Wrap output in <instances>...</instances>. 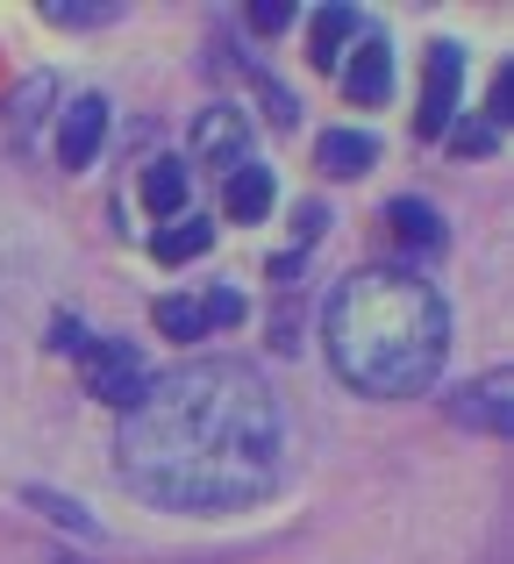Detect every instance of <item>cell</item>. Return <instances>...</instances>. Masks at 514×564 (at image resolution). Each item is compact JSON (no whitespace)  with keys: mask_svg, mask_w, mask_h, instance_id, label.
<instances>
[{"mask_svg":"<svg viewBox=\"0 0 514 564\" xmlns=\"http://www.w3.org/2000/svg\"><path fill=\"white\" fill-rule=\"evenodd\" d=\"M114 465L143 500L179 514L251 508L286 471V414L243 358H186L122 408Z\"/></svg>","mask_w":514,"mask_h":564,"instance_id":"obj_1","label":"cell"},{"mask_svg":"<svg viewBox=\"0 0 514 564\" xmlns=\"http://www.w3.org/2000/svg\"><path fill=\"white\" fill-rule=\"evenodd\" d=\"M321 336H329V365L343 386L372 400H407L429 393L450 358V301L422 272L364 264L329 293Z\"/></svg>","mask_w":514,"mask_h":564,"instance_id":"obj_2","label":"cell"},{"mask_svg":"<svg viewBox=\"0 0 514 564\" xmlns=\"http://www.w3.org/2000/svg\"><path fill=\"white\" fill-rule=\"evenodd\" d=\"M79 379H86V393L94 400H108V408H136L143 400V386H151V365L136 358L129 344H114V336H86L79 350Z\"/></svg>","mask_w":514,"mask_h":564,"instance_id":"obj_3","label":"cell"},{"mask_svg":"<svg viewBox=\"0 0 514 564\" xmlns=\"http://www.w3.org/2000/svg\"><path fill=\"white\" fill-rule=\"evenodd\" d=\"M458 100H464V43L436 36V43H429V65H422V108H415V137H422V143L450 137V122H458Z\"/></svg>","mask_w":514,"mask_h":564,"instance_id":"obj_4","label":"cell"},{"mask_svg":"<svg viewBox=\"0 0 514 564\" xmlns=\"http://www.w3.org/2000/svg\"><path fill=\"white\" fill-rule=\"evenodd\" d=\"M243 315H251V307H243V293H229V286L200 293V301H179V293H172V301L151 307V322H157L165 336H179V344H194V336H215V329H237Z\"/></svg>","mask_w":514,"mask_h":564,"instance_id":"obj_5","label":"cell"},{"mask_svg":"<svg viewBox=\"0 0 514 564\" xmlns=\"http://www.w3.org/2000/svg\"><path fill=\"white\" fill-rule=\"evenodd\" d=\"M194 158L208 172H237V165H251V122H243V108H229V100H215V108H200V122H194Z\"/></svg>","mask_w":514,"mask_h":564,"instance_id":"obj_6","label":"cell"},{"mask_svg":"<svg viewBox=\"0 0 514 564\" xmlns=\"http://www.w3.org/2000/svg\"><path fill=\"white\" fill-rule=\"evenodd\" d=\"M336 79H343V94L358 100V108H379V100H393V43L364 29V36L350 43V57L336 65Z\"/></svg>","mask_w":514,"mask_h":564,"instance_id":"obj_7","label":"cell"},{"mask_svg":"<svg viewBox=\"0 0 514 564\" xmlns=\"http://www.w3.org/2000/svg\"><path fill=\"white\" fill-rule=\"evenodd\" d=\"M450 422L486 429V436H507V429H514V379L507 372H479L472 386H458V393H450Z\"/></svg>","mask_w":514,"mask_h":564,"instance_id":"obj_8","label":"cell"},{"mask_svg":"<svg viewBox=\"0 0 514 564\" xmlns=\"http://www.w3.org/2000/svg\"><path fill=\"white\" fill-rule=\"evenodd\" d=\"M108 94H79L65 108V122H57V165L65 172H86L94 165V151H100V137H108Z\"/></svg>","mask_w":514,"mask_h":564,"instance_id":"obj_9","label":"cell"},{"mask_svg":"<svg viewBox=\"0 0 514 564\" xmlns=\"http://www.w3.org/2000/svg\"><path fill=\"white\" fill-rule=\"evenodd\" d=\"M358 36H364L358 8H315V22H307V57H315V72H336Z\"/></svg>","mask_w":514,"mask_h":564,"instance_id":"obj_10","label":"cell"},{"mask_svg":"<svg viewBox=\"0 0 514 564\" xmlns=\"http://www.w3.org/2000/svg\"><path fill=\"white\" fill-rule=\"evenodd\" d=\"M264 207H272V165H237L222 180V215L229 221H264Z\"/></svg>","mask_w":514,"mask_h":564,"instance_id":"obj_11","label":"cell"},{"mask_svg":"<svg viewBox=\"0 0 514 564\" xmlns=\"http://www.w3.org/2000/svg\"><path fill=\"white\" fill-rule=\"evenodd\" d=\"M379 143L364 137V129H329V137L315 143V165L329 172V180H358V172H372Z\"/></svg>","mask_w":514,"mask_h":564,"instance_id":"obj_12","label":"cell"},{"mask_svg":"<svg viewBox=\"0 0 514 564\" xmlns=\"http://www.w3.org/2000/svg\"><path fill=\"white\" fill-rule=\"evenodd\" d=\"M386 221H393V236H401L407 250H436V243H444V215H436L429 200H415V193L386 200Z\"/></svg>","mask_w":514,"mask_h":564,"instance_id":"obj_13","label":"cell"},{"mask_svg":"<svg viewBox=\"0 0 514 564\" xmlns=\"http://www.w3.org/2000/svg\"><path fill=\"white\" fill-rule=\"evenodd\" d=\"M143 207H151L157 221L186 207V165L179 158H151V165H143Z\"/></svg>","mask_w":514,"mask_h":564,"instance_id":"obj_14","label":"cell"},{"mask_svg":"<svg viewBox=\"0 0 514 564\" xmlns=\"http://www.w3.org/2000/svg\"><path fill=\"white\" fill-rule=\"evenodd\" d=\"M43 100H57V79H51V72H36V79H22V86L8 94V129H14V143H22V151L36 143V115H43Z\"/></svg>","mask_w":514,"mask_h":564,"instance_id":"obj_15","label":"cell"},{"mask_svg":"<svg viewBox=\"0 0 514 564\" xmlns=\"http://www.w3.org/2000/svg\"><path fill=\"white\" fill-rule=\"evenodd\" d=\"M215 243V221H179V229H157L151 236V250L165 264H186V258H200V250Z\"/></svg>","mask_w":514,"mask_h":564,"instance_id":"obj_16","label":"cell"},{"mask_svg":"<svg viewBox=\"0 0 514 564\" xmlns=\"http://www.w3.org/2000/svg\"><path fill=\"white\" fill-rule=\"evenodd\" d=\"M29 500H36L43 514H57L65 529H79V536H94V514H79V500H65V494H43V486H29Z\"/></svg>","mask_w":514,"mask_h":564,"instance_id":"obj_17","label":"cell"},{"mask_svg":"<svg viewBox=\"0 0 514 564\" xmlns=\"http://www.w3.org/2000/svg\"><path fill=\"white\" fill-rule=\"evenodd\" d=\"M43 22H57V29H100V22H114V8H65V0H51Z\"/></svg>","mask_w":514,"mask_h":564,"instance_id":"obj_18","label":"cell"},{"mask_svg":"<svg viewBox=\"0 0 514 564\" xmlns=\"http://www.w3.org/2000/svg\"><path fill=\"white\" fill-rule=\"evenodd\" d=\"M507 115H514V65H501V79H493V108H486V129H493V137L507 129Z\"/></svg>","mask_w":514,"mask_h":564,"instance_id":"obj_19","label":"cell"},{"mask_svg":"<svg viewBox=\"0 0 514 564\" xmlns=\"http://www.w3.org/2000/svg\"><path fill=\"white\" fill-rule=\"evenodd\" d=\"M286 22H293V0H258V8H251V29H258V36H278Z\"/></svg>","mask_w":514,"mask_h":564,"instance_id":"obj_20","label":"cell"},{"mask_svg":"<svg viewBox=\"0 0 514 564\" xmlns=\"http://www.w3.org/2000/svg\"><path fill=\"white\" fill-rule=\"evenodd\" d=\"M458 151L486 158V151H493V129H486V122H479V129H458Z\"/></svg>","mask_w":514,"mask_h":564,"instance_id":"obj_21","label":"cell"}]
</instances>
